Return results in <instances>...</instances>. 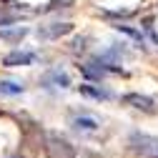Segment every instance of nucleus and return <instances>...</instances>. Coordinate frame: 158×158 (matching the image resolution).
<instances>
[{"label":"nucleus","mask_w":158,"mask_h":158,"mask_svg":"<svg viewBox=\"0 0 158 158\" xmlns=\"http://www.w3.org/2000/svg\"><path fill=\"white\" fill-rule=\"evenodd\" d=\"M35 60H38V53H33V50H13L3 58V65L18 68V65H33Z\"/></svg>","instance_id":"nucleus-7"},{"label":"nucleus","mask_w":158,"mask_h":158,"mask_svg":"<svg viewBox=\"0 0 158 158\" xmlns=\"http://www.w3.org/2000/svg\"><path fill=\"white\" fill-rule=\"evenodd\" d=\"M25 85L20 81H10V78H0V95H20Z\"/></svg>","instance_id":"nucleus-9"},{"label":"nucleus","mask_w":158,"mask_h":158,"mask_svg":"<svg viewBox=\"0 0 158 158\" xmlns=\"http://www.w3.org/2000/svg\"><path fill=\"white\" fill-rule=\"evenodd\" d=\"M123 103L135 108V110H143V113H158V101L151 95H143V93H126L123 95Z\"/></svg>","instance_id":"nucleus-3"},{"label":"nucleus","mask_w":158,"mask_h":158,"mask_svg":"<svg viewBox=\"0 0 158 158\" xmlns=\"http://www.w3.org/2000/svg\"><path fill=\"white\" fill-rule=\"evenodd\" d=\"M68 5H73V0H50L43 8V13H50V10H58V8H68Z\"/></svg>","instance_id":"nucleus-14"},{"label":"nucleus","mask_w":158,"mask_h":158,"mask_svg":"<svg viewBox=\"0 0 158 158\" xmlns=\"http://www.w3.org/2000/svg\"><path fill=\"white\" fill-rule=\"evenodd\" d=\"M85 43H88V38H85V35L75 38V40L70 43V50H73V53H78V50H85Z\"/></svg>","instance_id":"nucleus-15"},{"label":"nucleus","mask_w":158,"mask_h":158,"mask_svg":"<svg viewBox=\"0 0 158 158\" xmlns=\"http://www.w3.org/2000/svg\"><path fill=\"white\" fill-rule=\"evenodd\" d=\"M85 158H101V156H85Z\"/></svg>","instance_id":"nucleus-16"},{"label":"nucleus","mask_w":158,"mask_h":158,"mask_svg":"<svg viewBox=\"0 0 158 158\" xmlns=\"http://www.w3.org/2000/svg\"><path fill=\"white\" fill-rule=\"evenodd\" d=\"M70 126L75 131H81V133H95L101 128V121H98L95 115H90V113H73Z\"/></svg>","instance_id":"nucleus-6"},{"label":"nucleus","mask_w":158,"mask_h":158,"mask_svg":"<svg viewBox=\"0 0 158 158\" xmlns=\"http://www.w3.org/2000/svg\"><path fill=\"white\" fill-rule=\"evenodd\" d=\"M18 13H8V10H0V25H13V23H18Z\"/></svg>","instance_id":"nucleus-13"},{"label":"nucleus","mask_w":158,"mask_h":158,"mask_svg":"<svg viewBox=\"0 0 158 158\" xmlns=\"http://www.w3.org/2000/svg\"><path fill=\"white\" fill-rule=\"evenodd\" d=\"M43 153H45V158H75L78 156L75 146L55 133H48L43 138Z\"/></svg>","instance_id":"nucleus-1"},{"label":"nucleus","mask_w":158,"mask_h":158,"mask_svg":"<svg viewBox=\"0 0 158 158\" xmlns=\"http://www.w3.org/2000/svg\"><path fill=\"white\" fill-rule=\"evenodd\" d=\"M81 73H83L85 78H95V81H101V78H103V70L98 68L95 63H85V65H81Z\"/></svg>","instance_id":"nucleus-12"},{"label":"nucleus","mask_w":158,"mask_h":158,"mask_svg":"<svg viewBox=\"0 0 158 158\" xmlns=\"http://www.w3.org/2000/svg\"><path fill=\"white\" fill-rule=\"evenodd\" d=\"M81 93H83V95H90V98H95V101H108V98L113 95L108 88L93 85V83H83V85H81Z\"/></svg>","instance_id":"nucleus-8"},{"label":"nucleus","mask_w":158,"mask_h":158,"mask_svg":"<svg viewBox=\"0 0 158 158\" xmlns=\"http://www.w3.org/2000/svg\"><path fill=\"white\" fill-rule=\"evenodd\" d=\"M128 146H131L133 153L143 156V158H158V138L156 135L135 131V133L128 135Z\"/></svg>","instance_id":"nucleus-2"},{"label":"nucleus","mask_w":158,"mask_h":158,"mask_svg":"<svg viewBox=\"0 0 158 158\" xmlns=\"http://www.w3.org/2000/svg\"><path fill=\"white\" fill-rule=\"evenodd\" d=\"M40 85L43 88H68L70 85V75L58 65V68H50L43 78H40Z\"/></svg>","instance_id":"nucleus-5"},{"label":"nucleus","mask_w":158,"mask_h":158,"mask_svg":"<svg viewBox=\"0 0 158 158\" xmlns=\"http://www.w3.org/2000/svg\"><path fill=\"white\" fill-rule=\"evenodd\" d=\"M25 35H28V28H20V25L10 28V30L3 28V30H0V40H5V43H20Z\"/></svg>","instance_id":"nucleus-10"},{"label":"nucleus","mask_w":158,"mask_h":158,"mask_svg":"<svg viewBox=\"0 0 158 158\" xmlns=\"http://www.w3.org/2000/svg\"><path fill=\"white\" fill-rule=\"evenodd\" d=\"M15 158H20V156H15Z\"/></svg>","instance_id":"nucleus-17"},{"label":"nucleus","mask_w":158,"mask_h":158,"mask_svg":"<svg viewBox=\"0 0 158 158\" xmlns=\"http://www.w3.org/2000/svg\"><path fill=\"white\" fill-rule=\"evenodd\" d=\"M118 33H126V35H131L135 43H141L143 48H146V40H143V33L141 30H135V28H131V25H126V23H118V25H113Z\"/></svg>","instance_id":"nucleus-11"},{"label":"nucleus","mask_w":158,"mask_h":158,"mask_svg":"<svg viewBox=\"0 0 158 158\" xmlns=\"http://www.w3.org/2000/svg\"><path fill=\"white\" fill-rule=\"evenodd\" d=\"M68 33H73V23H48L35 30V35L40 40H55V38H63Z\"/></svg>","instance_id":"nucleus-4"}]
</instances>
